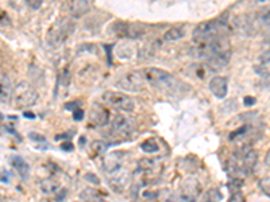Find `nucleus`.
<instances>
[{
  "instance_id": "obj_1",
  "label": "nucleus",
  "mask_w": 270,
  "mask_h": 202,
  "mask_svg": "<svg viewBox=\"0 0 270 202\" xmlns=\"http://www.w3.org/2000/svg\"><path fill=\"white\" fill-rule=\"evenodd\" d=\"M195 50L197 57L204 58L207 65L213 70L226 66L231 58V45L224 35L204 42H197Z\"/></svg>"
},
{
  "instance_id": "obj_2",
  "label": "nucleus",
  "mask_w": 270,
  "mask_h": 202,
  "mask_svg": "<svg viewBox=\"0 0 270 202\" xmlns=\"http://www.w3.org/2000/svg\"><path fill=\"white\" fill-rule=\"evenodd\" d=\"M142 73L146 83L153 85L154 88L161 89V90L173 92V90H177L180 85H182L170 73L165 72L158 67H146V69H143Z\"/></svg>"
},
{
  "instance_id": "obj_3",
  "label": "nucleus",
  "mask_w": 270,
  "mask_h": 202,
  "mask_svg": "<svg viewBox=\"0 0 270 202\" xmlns=\"http://www.w3.org/2000/svg\"><path fill=\"white\" fill-rule=\"evenodd\" d=\"M228 30H230L228 23L222 19L203 22L193 30V39L196 42H204L216 36H226Z\"/></svg>"
},
{
  "instance_id": "obj_4",
  "label": "nucleus",
  "mask_w": 270,
  "mask_h": 202,
  "mask_svg": "<svg viewBox=\"0 0 270 202\" xmlns=\"http://www.w3.org/2000/svg\"><path fill=\"white\" fill-rule=\"evenodd\" d=\"M12 101H14V107L18 109L30 108L32 105H35L38 101L37 90L30 83L22 81L14 89Z\"/></svg>"
},
{
  "instance_id": "obj_5",
  "label": "nucleus",
  "mask_w": 270,
  "mask_h": 202,
  "mask_svg": "<svg viewBox=\"0 0 270 202\" xmlns=\"http://www.w3.org/2000/svg\"><path fill=\"white\" fill-rule=\"evenodd\" d=\"M159 173H161V165L155 159H141L138 162V170L134 174L137 176L138 185L137 186L142 187L145 185H150L158 179Z\"/></svg>"
},
{
  "instance_id": "obj_6",
  "label": "nucleus",
  "mask_w": 270,
  "mask_h": 202,
  "mask_svg": "<svg viewBox=\"0 0 270 202\" xmlns=\"http://www.w3.org/2000/svg\"><path fill=\"white\" fill-rule=\"evenodd\" d=\"M73 30V22H70L69 19H59L52 25L50 30L48 31V43L50 46L59 47L68 39Z\"/></svg>"
},
{
  "instance_id": "obj_7",
  "label": "nucleus",
  "mask_w": 270,
  "mask_h": 202,
  "mask_svg": "<svg viewBox=\"0 0 270 202\" xmlns=\"http://www.w3.org/2000/svg\"><path fill=\"white\" fill-rule=\"evenodd\" d=\"M103 103L110 105L111 108L123 111V112H131L135 107L134 100L122 92H114V90H107L101 96Z\"/></svg>"
},
{
  "instance_id": "obj_8",
  "label": "nucleus",
  "mask_w": 270,
  "mask_h": 202,
  "mask_svg": "<svg viewBox=\"0 0 270 202\" xmlns=\"http://www.w3.org/2000/svg\"><path fill=\"white\" fill-rule=\"evenodd\" d=\"M146 80L143 77L142 70L141 72H128L117 81L118 88L130 92H139L143 88Z\"/></svg>"
},
{
  "instance_id": "obj_9",
  "label": "nucleus",
  "mask_w": 270,
  "mask_h": 202,
  "mask_svg": "<svg viewBox=\"0 0 270 202\" xmlns=\"http://www.w3.org/2000/svg\"><path fill=\"white\" fill-rule=\"evenodd\" d=\"M131 182V174L127 169L120 167L108 174V183L114 192L122 193Z\"/></svg>"
},
{
  "instance_id": "obj_10",
  "label": "nucleus",
  "mask_w": 270,
  "mask_h": 202,
  "mask_svg": "<svg viewBox=\"0 0 270 202\" xmlns=\"http://www.w3.org/2000/svg\"><path fill=\"white\" fill-rule=\"evenodd\" d=\"M112 30L120 38H130V39H137L141 38L145 32L141 25L135 23H124V22H117L115 25H112Z\"/></svg>"
},
{
  "instance_id": "obj_11",
  "label": "nucleus",
  "mask_w": 270,
  "mask_h": 202,
  "mask_svg": "<svg viewBox=\"0 0 270 202\" xmlns=\"http://www.w3.org/2000/svg\"><path fill=\"white\" fill-rule=\"evenodd\" d=\"M202 192V186L200 183L193 179V178H189L184 181V183L181 185V194L180 197H182L184 200L189 202H195L199 198V194Z\"/></svg>"
},
{
  "instance_id": "obj_12",
  "label": "nucleus",
  "mask_w": 270,
  "mask_h": 202,
  "mask_svg": "<svg viewBox=\"0 0 270 202\" xmlns=\"http://www.w3.org/2000/svg\"><path fill=\"white\" fill-rule=\"evenodd\" d=\"M123 159H124V155L122 151H114V152L106 154L103 156V169L107 174H110L112 171L123 167Z\"/></svg>"
},
{
  "instance_id": "obj_13",
  "label": "nucleus",
  "mask_w": 270,
  "mask_h": 202,
  "mask_svg": "<svg viewBox=\"0 0 270 202\" xmlns=\"http://www.w3.org/2000/svg\"><path fill=\"white\" fill-rule=\"evenodd\" d=\"M111 132L119 138H127L131 134V123L127 117L118 115L111 123Z\"/></svg>"
},
{
  "instance_id": "obj_14",
  "label": "nucleus",
  "mask_w": 270,
  "mask_h": 202,
  "mask_svg": "<svg viewBox=\"0 0 270 202\" xmlns=\"http://www.w3.org/2000/svg\"><path fill=\"white\" fill-rule=\"evenodd\" d=\"M90 123L96 127H103V125L108 124L110 121V114L104 107H101L99 104L92 105L90 112Z\"/></svg>"
},
{
  "instance_id": "obj_15",
  "label": "nucleus",
  "mask_w": 270,
  "mask_h": 202,
  "mask_svg": "<svg viewBox=\"0 0 270 202\" xmlns=\"http://www.w3.org/2000/svg\"><path fill=\"white\" fill-rule=\"evenodd\" d=\"M210 90L217 99H224L228 92L227 77H213L210 81Z\"/></svg>"
},
{
  "instance_id": "obj_16",
  "label": "nucleus",
  "mask_w": 270,
  "mask_h": 202,
  "mask_svg": "<svg viewBox=\"0 0 270 202\" xmlns=\"http://www.w3.org/2000/svg\"><path fill=\"white\" fill-rule=\"evenodd\" d=\"M90 5L88 0H69L68 1V11L69 14L74 18L85 15L90 11Z\"/></svg>"
},
{
  "instance_id": "obj_17",
  "label": "nucleus",
  "mask_w": 270,
  "mask_h": 202,
  "mask_svg": "<svg viewBox=\"0 0 270 202\" xmlns=\"http://www.w3.org/2000/svg\"><path fill=\"white\" fill-rule=\"evenodd\" d=\"M11 166L14 167L16 170V173L21 175V178L23 181H26L29 178V174H30V167L27 165V162L19 155H12L10 158Z\"/></svg>"
},
{
  "instance_id": "obj_18",
  "label": "nucleus",
  "mask_w": 270,
  "mask_h": 202,
  "mask_svg": "<svg viewBox=\"0 0 270 202\" xmlns=\"http://www.w3.org/2000/svg\"><path fill=\"white\" fill-rule=\"evenodd\" d=\"M39 189L46 196H56L62 187L59 183V181H56L54 178L49 176V178H45V179L39 182Z\"/></svg>"
},
{
  "instance_id": "obj_19",
  "label": "nucleus",
  "mask_w": 270,
  "mask_h": 202,
  "mask_svg": "<svg viewBox=\"0 0 270 202\" xmlns=\"http://www.w3.org/2000/svg\"><path fill=\"white\" fill-rule=\"evenodd\" d=\"M12 93H14V89L11 88L10 80H8V77L5 76L4 73H1V92H0L1 103H8L12 99Z\"/></svg>"
},
{
  "instance_id": "obj_20",
  "label": "nucleus",
  "mask_w": 270,
  "mask_h": 202,
  "mask_svg": "<svg viewBox=\"0 0 270 202\" xmlns=\"http://www.w3.org/2000/svg\"><path fill=\"white\" fill-rule=\"evenodd\" d=\"M184 36V30L181 27H172L169 29L168 31L164 34V39L168 42H173V41H179Z\"/></svg>"
},
{
  "instance_id": "obj_21",
  "label": "nucleus",
  "mask_w": 270,
  "mask_h": 202,
  "mask_svg": "<svg viewBox=\"0 0 270 202\" xmlns=\"http://www.w3.org/2000/svg\"><path fill=\"white\" fill-rule=\"evenodd\" d=\"M80 198L84 202H97L99 200H101L100 194L96 192L95 189H92V187H88V189L83 190L81 194H80Z\"/></svg>"
},
{
  "instance_id": "obj_22",
  "label": "nucleus",
  "mask_w": 270,
  "mask_h": 202,
  "mask_svg": "<svg viewBox=\"0 0 270 202\" xmlns=\"http://www.w3.org/2000/svg\"><path fill=\"white\" fill-rule=\"evenodd\" d=\"M223 198L222 192L219 189H210L208 192L203 196L202 202H220Z\"/></svg>"
},
{
  "instance_id": "obj_23",
  "label": "nucleus",
  "mask_w": 270,
  "mask_h": 202,
  "mask_svg": "<svg viewBox=\"0 0 270 202\" xmlns=\"http://www.w3.org/2000/svg\"><path fill=\"white\" fill-rule=\"evenodd\" d=\"M141 148H142L145 152H148V154H153V152H157L158 151V144H157V142H154V140H146V142H143L142 144H141Z\"/></svg>"
},
{
  "instance_id": "obj_24",
  "label": "nucleus",
  "mask_w": 270,
  "mask_h": 202,
  "mask_svg": "<svg viewBox=\"0 0 270 202\" xmlns=\"http://www.w3.org/2000/svg\"><path fill=\"white\" fill-rule=\"evenodd\" d=\"M258 187L261 189V192L270 198V176H265V178L260 179Z\"/></svg>"
},
{
  "instance_id": "obj_25",
  "label": "nucleus",
  "mask_w": 270,
  "mask_h": 202,
  "mask_svg": "<svg viewBox=\"0 0 270 202\" xmlns=\"http://www.w3.org/2000/svg\"><path fill=\"white\" fill-rule=\"evenodd\" d=\"M108 144L104 143V142H101V140H95L93 143H92V148L99 154V155H106V150Z\"/></svg>"
},
{
  "instance_id": "obj_26",
  "label": "nucleus",
  "mask_w": 270,
  "mask_h": 202,
  "mask_svg": "<svg viewBox=\"0 0 270 202\" xmlns=\"http://www.w3.org/2000/svg\"><path fill=\"white\" fill-rule=\"evenodd\" d=\"M243 186V181L239 178H233V181L228 183V190L231 193L240 192V187Z\"/></svg>"
},
{
  "instance_id": "obj_27",
  "label": "nucleus",
  "mask_w": 270,
  "mask_h": 202,
  "mask_svg": "<svg viewBox=\"0 0 270 202\" xmlns=\"http://www.w3.org/2000/svg\"><path fill=\"white\" fill-rule=\"evenodd\" d=\"M260 19L262 22V25H265L266 27H270V8H266L261 12Z\"/></svg>"
},
{
  "instance_id": "obj_28",
  "label": "nucleus",
  "mask_w": 270,
  "mask_h": 202,
  "mask_svg": "<svg viewBox=\"0 0 270 202\" xmlns=\"http://www.w3.org/2000/svg\"><path fill=\"white\" fill-rule=\"evenodd\" d=\"M29 138L31 140H34V142H37V143H42V144H46V143H48V142H46V138L42 136V135L37 134V132H30Z\"/></svg>"
},
{
  "instance_id": "obj_29",
  "label": "nucleus",
  "mask_w": 270,
  "mask_h": 202,
  "mask_svg": "<svg viewBox=\"0 0 270 202\" xmlns=\"http://www.w3.org/2000/svg\"><path fill=\"white\" fill-rule=\"evenodd\" d=\"M230 202H244V197H243V194H242V192L231 193Z\"/></svg>"
},
{
  "instance_id": "obj_30",
  "label": "nucleus",
  "mask_w": 270,
  "mask_h": 202,
  "mask_svg": "<svg viewBox=\"0 0 270 202\" xmlns=\"http://www.w3.org/2000/svg\"><path fill=\"white\" fill-rule=\"evenodd\" d=\"M26 1V4L32 8V10H38L41 5H42V0H25Z\"/></svg>"
},
{
  "instance_id": "obj_31",
  "label": "nucleus",
  "mask_w": 270,
  "mask_h": 202,
  "mask_svg": "<svg viewBox=\"0 0 270 202\" xmlns=\"http://www.w3.org/2000/svg\"><path fill=\"white\" fill-rule=\"evenodd\" d=\"M83 117H84V112H83V109H76L73 112V119L77 120V121H80V120H83Z\"/></svg>"
},
{
  "instance_id": "obj_32",
  "label": "nucleus",
  "mask_w": 270,
  "mask_h": 202,
  "mask_svg": "<svg viewBox=\"0 0 270 202\" xmlns=\"http://www.w3.org/2000/svg\"><path fill=\"white\" fill-rule=\"evenodd\" d=\"M1 182L3 183H8L10 182V173L5 169H1Z\"/></svg>"
},
{
  "instance_id": "obj_33",
  "label": "nucleus",
  "mask_w": 270,
  "mask_h": 202,
  "mask_svg": "<svg viewBox=\"0 0 270 202\" xmlns=\"http://www.w3.org/2000/svg\"><path fill=\"white\" fill-rule=\"evenodd\" d=\"M85 179L90 182H93L95 185H99V179L96 178L95 174H87V175H85Z\"/></svg>"
},
{
  "instance_id": "obj_34",
  "label": "nucleus",
  "mask_w": 270,
  "mask_h": 202,
  "mask_svg": "<svg viewBox=\"0 0 270 202\" xmlns=\"http://www.w3.org/2000/svg\"><path fill=\"white\" fill-rule=\"evenodd\" d=\"M61 148L65 151H72L73 150V145H72V143L66 142V143H64V144H61Z\"/></svg>"
},
{
  "instance_id": "obj_35",
  "label": "nucleus",
  "mask_w": 270,
  "mask_h": 202,
  "mask_svg": "<svg viewBox=\"0 0 270 202\" xmlns=\"http://www.w3.org/2000/svg\"><path fill=\"white\" fill-rule=\"evenodd\" d=\"M73 136V134L72 132H68V134H65V135H57L56 136V139L60 140V139H65V138H72Z\"/></svg>"
},
{
  "instance_id": "obj_36",
  "label": "nucleus",
  "mask_w": 270,
  "mask_h": 202,
  "mask_svg": "<svg viewBox=\"0 0 270 202\" xmlns=\"http://www.w3.org/2000/svg\"><path fill=\"white\" fill-rule=\"evenodd\" d=\"M244 104L246 105H253V104H255V99H253V97H246L244 99Z\"/></svg>"
},
{
  "instance_id": "obj_37",
  "label": "nucleus",
  "mask_w": 270,
  "mask_h": 202,
  "mask_svg": "<svg viewBox=\"0 0 270 202\" xmlns=\"http://www.w3.org/2000/svg\"><path fill=\"white\" fill-rule=\"evenodd\" d=\"M265 163L270 167V148H269V151H268V154H266V156H265Z\"/></svg>"
},
{
  "instance_id": "obj_38",
  "label": "nucleus",
  "mask_w": 270,
  "mask_h": 202,
  "mask_svg": "<svg viewBox=\"0 0 270 202\" xmlns=\"http://www.w3.org/2000/svg\"><path fill=\"white\" fill-rule=\"evenodd\" d=\"M25 116H26V117H30V119H34V115H31L30 112H25Z\"/></svg>"
},
{
  "instance_id": "obj_39",
  "label": "nucleus",
  "mask_w": 270,
  "mask_h": 202,
  "mask_svg": "<svg viewBox=\"0 0 270 202\" xmlns=\"http://www.w3.org/2000/svg\"><path fill=\"white\" fill-rule=\"evenodd\" d=\"M97 202H108V201H106V200H103V198H101V200H99Z\"/></svg>"
}]
</instances>
